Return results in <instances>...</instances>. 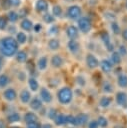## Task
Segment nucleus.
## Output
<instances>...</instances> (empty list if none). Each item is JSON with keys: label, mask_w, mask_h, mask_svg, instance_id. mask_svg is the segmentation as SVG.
Masks as SVG:
<instances>
[{"label": "nucleus", "mask_w": 127, "mask_h": 128, "mask_svg": "<svg viewBox=\"0 0 127 128\" xmlns=\"http://www.w3.org/2000/svg\"><path fill=\"white\" fill-rule=\"evenodd\" d=\"M19 45L16 42L14 36H5L0 39V55L5 58L15 57L19 51Z\"/></svg>", "instance_id": "nucleus-1"}, {"label": "nucleus", "mask_w": 127, "mask_h": 128, "mask_svg": "<svg viewBox=\"0 0 127 128\" xmlns=\"http://www.w3.org/2000/svg\"><path fill=\"white\" fill-rule=\"evenodd\" d=\"M81 16H83V8L78 3L69 4L65 9L64 17L70 21H77Z\"/></svg>", "instance_id": "nucleus-2"}, {"label": "nucleus", "mask_w": 127, "mask_h": 128, "mask_svg": "<svg viewBox=\"0 0 127 128\" xmlns=\"http://www.w3.org/2000/svg\"><path fill=\"white\" fill-rule=\"evenodd\" d=\"M76 27L78 28L80 34L83 35H88L92 32L93 30V21L89 16H81L75 23Z\"/></svg>", "instance_id": "nucleus-3"}, {"label": "nucleus", "mask_w": 127, "mask_h": 128, "mask_svg": "<svg viewBox=\"0 0 127 128\" xmlns=\"http://www.w3.org/2000/svg\"><path fill=\"white\" fill-rule=\"evenodd\" d=\"M57 99H58L59 103H61L63 105L70 104L71 101L73 100V91H72V89L68 86L61 87L57 92Z\"/></svg>", "instance_id": "nucleus-4"}, {"label": "nucleus", "mask_w": 127, "mask_h": 128, "mask_svg": "<svg viewBox=\"0 0 127 128\" xmlns=\"http://www.w3.org/2000/svg\"><path fill=\"white\" fill-rule=\"evenodd\" d=\"M99 39L101 41V43L103 44V46L106 48L107 51L109 52H112L114 51V44H113V41H112V35L106 31V30H103L100 32L99 34Z\"/></svg>", "instance_id": "nucleus-5"}, {"label": "nucleus", "mask_w": 127, "mask_h": 128, "mask_svg": "<svg viewBox=\"0 0 127 128\" xmlns=\"http://www.w3.org/2000/svg\"><path fill=\"white\" fill-rule=\"evenodd\" d=\"M51 4L49 0H35L33 3V9L37 14H45L50 11Z\"/></svg>", "instance_id": "nucleus-6"}, {"label": "nucleus", "mask_w": 127, "mask_h": 128, "mask_svg": "<svg viewBox=\"0 0 127 128\" xmlns=\"http://www.w3.org/2000/svg\"><path fill=\"white\" fill-rule=\"evenodd\" d=\"M64 33L68 40H78L81 35L75 24H68L65 27Z\"/></svg>", "instance_id": "nucleus-7"}, {"label": "nucleus", "mask_w": 127, "mask_h": 128, "mask_svg": "<svg viewBox=\"0 0 127 128\" xmlns=\"http://www.w3.org/2000/svg\"><path fill=\"white\" fill-rule=\"evenodd\" d=\"M85 64H86V66H87L89 69L93 70V69H96V68L99 67L100 60L98 59V57H97L94 53L89 52V53H87L86 56H85Z\"/></svg>", "instance_id": "nucleus-8"}, {"label": "nucleus", "mask_w": 127, "mask_h": 128, "mask_svg": "<svg viewBox=\"0 0 127 128\" xmlns=\"http://www.w3.org/2000/svg\"><path fill=\"white\" fill-rule=\"evenodd\" d=\"M34 21L30 19L29 17H24L20 19L19 22V28L21 31H24L26 33H31L33 31V26H34Z\"/></svg>", "instance_id": "nucleus-9"}, {"label": "nucleus", "mask_w": 127, "mask_h": 128, "mask_svg": "<svg viewBox=\"0 0 127 128\" xmlns=\"http://www.w3.org/2000/svg\"><path fill=\"white\" fill-rule=\"evenodd\" d=\"M46 46L51 52H57L61 49L62 43H61V40L58 37H50L47 40Z\"/></svg>", "instance_id": "nucleus-10"}, {"label": "nucleus", "mask_w": 127, "mask_h": 128, "mask_svg": "<svg viewBox=\"0 0 127 128\" xmlns=\"http://www.w3.org/2000/svg\"><path fill=\"white\" fill-rule=\"evenodd\" d=\"M66 48L70 54L76 55L81 50V44L78 40H68L66 43Z\"/></svg>", "instance_id": "nucleus-11"}, {"label": "nucleus", "mask_w": 127, "mask_h": 128, "mask_svg": "<svg viewBox=\"0 0 127 128\" xmlns=\"http://www.w3.org/2000/svg\"><path fill=\"white\" fill-rule=\"evenodd\" d=\"M50 13L57 19H61L64 17V14H65V11H64V8L62 7L61 4L59 3H55L53 5H51L50 7Z\"/></svg>", "instance_id": "nucleus-12"}, {"label": "nucleus", "mask_w": 127, "mask_h": 128, "mask_svg": "<svg viewBox=\"0 0 127 128\" xmlns=\"http://www.w3.org/2000/svg\"><path fill=\"white\" fill-rule=\"evenodd\" d=\"M49 63L51 64V66H52L53 68L59 69V68H61V67L64 65L65 60H64V58H63L62 55H60V54H58V53H55V54H53L52 57L50 58Z\"/></svg>", "instance_id": "nucleus-13"}, {"label": "nucleus", "mask_w": 127, "mask_h": 128, "mask_svg": "<svg viewBox=\"0 0 127 128\" xmlns=\"http://www.w3.org/2000/svg\"><path fill=\"white\" fill-rule=\"evenodd\" d=\"M122 28L117 20L111 21L108 23V32L113 36H120Z\"/></svg>", "instance_id": "nucleus-14"}, {"label": "nucleus", "mask_w": 127, "mask_h": 128, "mask_svg": "<svg viewBox=\"0 0 127 128\" xmlns=\"http://www.w3.org/2000/svg\"><path fill=\"white\" fill-rule=\"evenodd\" d=\"M48 64H49V58L48 56L46 55H41L38 57L37 61H36V68L39 70V71H45L48 67Z\"/></svg>", "instance_id": "nucleus-15"}, {"label": "nucleus", "mask_w": 127, "mask_h": 128, "mask_svg": "<svg viewBox=\"0 0 127 128\" xmlns=\"http://www.w3.org/2000/svg\"><path fill=\"white\" fill-rule=\"evenodd\" d=\"M39 97L42 100V102L45 103H50L53 100V95L50 92V90L46 87H42L40 88V93H39Z\"/></svg>", "instance_id": "nucleus-16"}, {"label": "nucleus", "mask_w": 127, "mask_h": 128, "mask_svg": "<svg viewBox=\"0 0 127 128\" xmlns=\"http://www.w3.org/2000/svg\"><path fill=\"white\" fill-rule=\"evenodd\" d=\"M14 38H15V40H16V42L18 43V45H19V46L26 45V44H27V42H28V33H26V32H24V31L19 30V31L15 34Z\"/></svg>", "instance_id": "nucleus-17"}, {"label": "nucleus", "mask_w": 127, "mask_h": 128, "mask_svg": "<svg viewBox=\"0 0 127 128\" xmlns=\"http://www.w3.org/2000/svg\"><path fill=\"white\" fill-rule=\"evenodd\" d=\"M6 17L8 19V22L11 23V24H15L16 22H18L20 20V14L18 11L16 10H13V9H10L7 11L6 13Z\"/></svg>", "instance_id": "nucleus-18"}, {"label": "nucleus", "mask_w": 127, "mask_h": 128, "mask_svg": "<svg viewBox=\"0 0 127 128\" xmlns=\"http://www.w3.org/2000/svg\"><path fill=\"white\" fill-rule=\"evenodd\" d=\"M41 22L44 23V24H46L47 26H50V25H53V24L56 23V18L49 11V12L41 15Z\"/></svg>", "instance_id": "nucleus-19"}, {"label": "nucleus", "mask_w": 127, "mask_h": 128, "mask_svg": "<svg viewBox=\"0 0 127 128\" xmlns=\"http://www.w3.org/2000/svg\"><path fill=\"white\" fill-rule=\"evenodd\" d=\"M99 67L101 68V70H102L103 73L108 74V73H110V72L112 71V69H113L114 66H113L112 63L109 61V59H103V60L100 61Z\"/></svg>", "instance_id": "nucleus-20"}, {"label": "nucleus", "mask_w": 127, "mask_h": 128, "mask_svg": "<svg viewBox=\"0 0 127 128\" xmlns=\"http://www.w3.org/2000/svg\"><path fill=\"white\" fill-rule=\"evenodd\" d=\"M46 33L49 36V38L50 37H58V35L60 33V26L57 23H55L53 25H50V26L47 27Z\"/></svg>", "instance_id": "nucleus-21"}, {"label": "nucleus", "mask_w": 127, "mask_h": 128, "mask_svg": "<svg viewBox=\"0 0 127 128\" xmlns=\"http://www.w3.org/2000/svg\"><path fill=\"white\" fill-rule=\"evenodd\" d=\"M108 59H109V61L112 63L113 66H117V65H119V64L121 63V61H122V56H121L116 50H114V51L110 52V56H109Z\"/></svg>", "instance_id": "nucleus-22"}, {"label": "nucleus", "mask_w": 127, "mask_h": 128, "mask_svg": "<svg viewBox=\"0 0 127 128\" xmlns=\"http://www.w3.org/2000/svg\"><path fill=\"white\" fill-rule=\"evenodd\" d=\"M3 97L7 101H14L17 97V92L13 88H7L3 92Z\"/></svg>", "instance_id": "nucleus-23"}, {"label": "nucleus", "mask_w": 127, "mask_h": 128, "mask_svg": "<svg viewBox=\"0 0 127 128\" xmlns=\"http://www.w3.org/2000/svg\"><path fill=\"white\" fill-rule=\"evenodd\" d=\"M115 100H116V103L119 106H125L126 103H127V94L123 91H119V92L116 93Z\"/></svg>", "instance_id": "nucleus-24"}, {"label": "nucleus", "mask_w": 127, "mask_h": 128, "mask_svg": "<svg viewBox=\"0 0 127 128\" xmlns=\"http://www.w3.org/2000/svg\"><path fill=\"white\" fill-rule=\"evenodd\" d=\"M15 59L20 64H23V63L27 62V60H28V53H27V51H25V50H19L16 53V55H15Z\"/></svg>", "instance_id": "nucleus-25"}, {"label": "nucleus", "mask_w": 127, "mask_h": 128, "mask_svg": "<svg viewBox=\"0 0 127 128\" xmlns=\"http://www.w3.org/2000/svg\"><path fill=\"white\" fill-rule=\"evenodd\" d=\"M19 98H20V101L23 103V104H27L30 102V100L32 99L31 97V92L27 89H23L20 94H19Z\"/></svg>", "instance_id": "nucleus-26"}, {"label": "nucleus", "mask_w": 127, "mask_h": 128, "mask_svg": "<svg viewBox=\"0 0 127 128\" xmlns=\"http://www.w3.org/2000/svg\"><path fill=\"white\" fill-rule=\"evenodd\" d=\"M42 105H43V102L40 99V97H33L30 100V102H29V106L33 110H39V109H41L42 108Z\"/></svg>", "instance_id": "nucleus-27"}, {"label": "nucleus", "mask_w": 127, "mask_h": 128, "mask_svg": "<svg viewBox=\"0 0 127 128\" xmlns=\"http://www.w3.org/2000/svg\"><path fill=\"white\" fill-rule=\"evenodd\" d=\"M28 86H29L30 91H32V92H36V91H38L39 88H40L39 82H38L37 79L34 78V77H30V78L28 79Z\"/></svg>", "instance_id": "nucleus-28"}, {"label": "nucleus", "mask_w": 127, "mask_h": 128, "mask_svg": "<svg viewBox=\"0 0 127 128\" xmlns=\"http://www.w3.org/2000/svg\"><path fill=\"white\" fill-rule=\"evenodd\" d=\"M75 119H76V125L84 126L88 122V115L85 113H80L75 117Z\"/></svg>", "instance_id": "nucleus-29"}, {"label": "nucleus", "mask_w": 127, "mask_h": 128, "mask_svg": "<svg viewBox=\"0 0 127 128\" xmlns=\"http://www.w3.org/2000/svg\"><path fill=\"white\" fill-rule=\"evenodd\" d=\"M117 85L120 88H127V75L126 74H119L117 77Z\"/></svg>", "instance_id": "nucleus-30"}, {"label": "nucleus", "mask_w": 127, "mask_h": 128, "mask_svg": "<svg viewBox=\"0 0 127 128\" xmlns=\"http://www.w3.org/2000/svg\"><path fill=\"white\" fill-rule=\"evenodd\" d=\"M111 103H112V98L110 96H107V95L102 96L100 98V100H99V105L101 107H103V108H106V107L110 106Z\"/></svg>", "instance_id": "nucleus-31"}, {"label": "nucleus", "mask_w": 127, "mask_h": 128, "mask_svg": "<svg viewBox=\"0 0 127 128\" xmlns=\"http://www.w3.org/2000/svg\"><path fill=\"white\" fill-rule=\"evenodd\" d=\"M24 120H25V122L27 124H29V123H32V122H37L38 117L34 112H28V113L25 114Z\"/></svg>", "instance_id": "nucleus-32"}, {"label": "nucleus", "mask_w": 127, "mask_h": 128, "mask_svg": "<svg viewBox=\"0 0 127 128\" xmlns=\"http://www.w3.org/2000/svg\"><path fill=\"white\" fill-rule=\"evenodd\" d=\"M54 121H55L56 125H65V124H68L67 115H64V114H58Z\"/></svg>", "instance_id": "nucleus-33"}, {"label": "nucleus", "mask_w": 127, "mask_h": 128, "mask_svg": "<svg viewBox=\"0 0 127 128\" xmlns=\"http://www.w3.org/2000/svg\"><path fill=\"white\" fill-rule=\"evenodd\" d=\"M9 83H10L9 76L5 73L0 74V88H5Z\"/></svg>", "instance_id": "nucleus-34"}, {"label": "nucleus", "mask_w": 127, "mask_h": 128, "mask_svg": "<svg viewBox=\"0 0 127 128\" xmlns=\"http://www.w3.org/2000/svg\"><path fill=\"white\" fill-rule=\"evenodd\" d=\"M9 22L6 15H0V31H6Z\"/></svg>", "instance_id": "nucleus-35"}, {"label": "nucleus", "mask_w": 127, "mask_h": 128, "mask_svg": "<svg viewBox=\"0 0 127 128\" xmlns=\"http://www.w3.org/2000/svg\"><path fill=\"white\" fill-rule=\"evenodd\" d=\"M43 29H44L43 23H42V22H36V23H34L33 31H32V32L35 33V34H40V33H42Z\"/></svg>", "instance_id": "nucleus-36"}, {"label": "nucleus", "mask_w": 127, "mask_h": 128, "mask_svg": "<svg viewBox=\"0 0 127 128\" xmlns=\"http://www.w3.org/2000/svg\"><path fill=\"white\" fill-rule=\"evenodd\" d=\"M6 31L10 34V36H12V35L15 36V34H16L19 30H18V28H17V26H16L15 24H11V23H9V25H8V27H7V29H6Z\"/></svg>", "instance_id": "nucleus-37"}, {"label": "nucleus", "mask_w": 127, "mask_h": 128, "mask_svg": "<svg viewBox=\"0 0 127 128\" xmlns=\"http://www.w3.org/2000/svg\"><path fill=\"white\" fill-rule=\"evenodd\" d=\"M7 119H8V122H10V123L18 122L20 120V115H19V113H12L7 117Z\"/></svg>", "instance_id": "nucleus-38"}, {"label": "nucleus", "mask_w": 127, "mask_h": 128, "mask_svg": "<svg viewBox=\"0 0 127 128\" xmlns=\"http://www.w3.org/2000/svg\"><path fill=\"white\" fill-rule=\"evenodd\" d=\"M102 89H103V91H104L105 93H111V92L113 91V86H112V84H111L110 82L105 81V82L103 83Z\"/></svg>", "instance_id": "nucleus-39"}, {"label": "nucleus", "mask_w": 127, "mask_h": 128, "mask_svg": "<svg viewBox=\"0 0 127 128\" xmlns=\"http://www.w3.org/2000/svg\"><path fill=\"white\" fill-rule=\"evenodd\" d=\"M97 123H98V126H100L101 128H106V127L108 126V121H107V119H106L105 117H103V116H100V117L98 118Z\"/></svg>", "instance_id": "nucleus-40"}, {"label": "nucleus", "mask_w": 127, "mask_h": 128, "mask_svg": "<svg viewBox=\"0 0 127 128\" xmlns=\"http://www.w3.org/2000/svg\"><path fill=\"white\" fill-rule=\"evenodd\" d=\"M116 51H117L122 57H124V56L127 55V47H126L125 45H120Z\"/></svg>", "instance_id": "nucleus-41"}, {"label": "nucleus", "mask_w": 127, "mask_h": 128, "mask_svg": "<svg viewBox=\"0 0 127 128\" xmlns=\"http://www.w3.org/2000/svg\"><path fill=\"white\" fill-rule=\"evenodd\" d=\"M9 2L11 7H15V8H19L23 4V0H9Z\"/></svg>", "instance_id": "nucleus-42"}, {"label": "nucleus", "mask_w": 127, "mask_h": 128, "mask_svg": "<svg viewBox=\"0 0 127 128\" xmlns=\"http://www.w3.org/2000/svg\"><path fill=\"white\" fill-rule=\"evenodd\" d=\"M120 36H121V39H122L125 43H127V26H126V27H124V28L122 29Z\"/></svg>", "instance_id": "nucleus-43"}, {"label": "nucleus", "mask_w": 127, "mask_h": 128, "mask_svg": "<svg viewBox=\"0 0 127 128\" xmlns=\"http://www.w3.org/2000/svg\"><path fill=\"white\" fill-rule=\"evenodd\" d=\"M57 110H55V109H51L49 112H48V116H49V118L50 119H52V120H55V118L57 117Z\"/></svg>", "instance_id": "nucleus-44"}, {"label": "nucleus", "mask_w": 127, "mask_h": 128, "mask_svg": "<svg viewBox=\"0 0 127 128\" xmlns=\"http://www.w3.org/2000/svg\"><path fill=\"white\" fill-rule=\"evenodd\" d=\"M67 121L69 124H73V125H76V119H75V116H72V115H67Z\"/></svg>", "instance_id": "nucleus-45"}, {"label": "nucleus", "mask_w": 127, "mask_h": 128, "mask_svg": "<svg viewBox=\"0 0 127 128\" xmlns=\"http://www.w3.org/2000/svg\"><path fill=\"white\" fill-rule=\"evenodd\" d=\"M27 128H41V125L38 122H32L27 124Z\"/></svg>", "instance_id": "nucleus-46"}, {"label": "nucleus", "mask_w": 127, "mask_h": 128, "mask_svg": "<svg viewBox=\"0 0 127 128\" xmlns=\"http://www.w3.org/2000/svg\"><path fill=\"white\" fill-rule=\"evenodd\" d=\"M76 81H77V83H78V85H80V86H84L85 85V80L83 79V77H77V79H76Z\"/></svg>", "instance_id": "nucleus-47"}, {"label": "nucleus", "mask_w": 127, "mask_h": 128, "mask_svg": "<svg viewBox=\"0 0 127 128\" xmlns=\"http://www.w3.org/2000/svg\"><path fill=\"white\" fill-rule=\"evenodd\" d=\"M89 128H98V123H97V121H91L90 123H89V126H88Z\"/></svg>", "instance_id": "nucleus-48"}, {"label": "nucleus", "mask_w": 127, "mask_h": 128, "mask_svg": "<svg viewBox=\"0 0 127 128\" xmlns=\"http://www.w3.org/2000/svg\"><path fill=\"white\" fill-rule=\"evenodd\" d=\"M3 66H4V57L0 55V72L3 69Z\"/></svg>", "instance_id": "nucleus-49"}, {"label": "nucleus", "mask_w": 127, "mask_h": 128, "mask_svg": "<svg viewBox=\"0 0 127 128\" xmlns=\"http://www.w3.org/2000/svg\"><path fill=\"white\" fill-rule=\"evenodd\" d=\"M0 128H6V124L4 123L3 120H0Z\"/></svg>", "instance_id": "nucleus-50"}, {"label": "nucleus", "mask_w": 127, "mask_h": 128, "mask_svg": "<svg viewBox=\"0 0 127 128\" xmlns=\"http://www.w3.org/2000/svg\"><path fill=\"white\" fill-rule=\"evenodd\" d=\"M64 2H66V3H68V5L69 4H72V3H74V1L75 0H63Z\"/></svg>", "instance_id": "nucleus-51"}, {"label": "nucleus", "mask_w": 127, "mask_h": 128, "mask_svg": "<svg viewBox=\"0 0 127 128\" xmlns=\"http://www.w3.org/2000/svg\"><path fill=\"white\" fill-rule=\"evenodd\" d=\"M41 128H52V127H51V125L46 124V125H44V126H43V127H41Z\"/></svg>", "instance_id": "nucleus-52"}, {"label": "nucleus", "mask_w": 127, "mask_h": 128, "mask_svg": "<svg viewBox=\"0 0 127 128\" xmlns=\"http://www.w3.org/2000/svg\"><path fill=\"white\" fill-rule=\"evenodd\" d=\"M124 7H125V9L127 11V0H124Z\"/></svg>", "instance_id": "nucleus-53"}, {"label": "nucleus", "mask_w": 127, "mask_h": 128, "mask_svg": "<svg viewBox=\"0 0 127 128\" xmlns=\"http://www.w3.org/2000/svg\"><path fill=\"white\" fill-rule=\"evenodd\" d=\"M114 128H123V127H122V126H119V125H117V126H115Z\"/></svg>", "instance_id": "nucleus-54"}, {"label": "nucleus", "mask_w": 127, "mask_h": 128, "mask_svg": "<svg viewBox=\"0 0 127 128\" xmlns=\"http://www.w3.org/2000/svg\"><path fill=\"white\" fill-rule=\"evenodd\" d=\"M10 128H19L18 126H12V127H10Z\"/></svg>", "instance_id": "nucleus-55"}, {"label": "nucleus", "mask_w": 127, "mask_h": 128, "mask_svg": "<svg viewBox=\"0 0 127 128\" xmlns=\"http://www.w3.org/2000/svg\"><path fill=\"white\" fill-rule=\"evenodd\" d=\"M115 1H122V0H115Z\"/></svg>", "instance_id": "nucleus-56"}, {"label": "nucleus", "mask_w": 127, "mask_h": 128, "mask_svg": "<svg viewBox=\"0 0 127 128\" xmlns=\"http://www.w3.org/2000/svg\"><path fill=\"white\" fill-rule=\"evenodd\" d=\"M0 3H1V0H0Z\"/></svg>", "instance_id": "nucleus-57"}]
</instances>
